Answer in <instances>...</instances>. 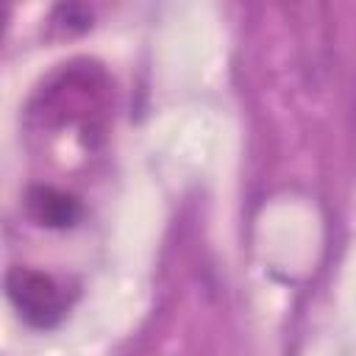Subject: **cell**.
<instances>
[{
  "label": "cell",
  "mask_w": 356,
  "mask_h": 356,
  "mask_svg": "<svg viewBox=\"0 0 356 356\" xmlns=\"http://www.w3.org/2000/svg\"><path fill=\"white\" fill-rule=\"evenodd\" d=\"M6 295L17 309V314L33 328H53L67 312L61 286L47 273L39 270H28V267L8 270Z\"/></svg>",
  "instance_id": "6da1fadb"
},
{
  "label": "cell",
  "mask_w": 356,
  "mask_h": 356,
  "mask_svg": "<svg viewBox=\"0 0 356 356\" xmlns=\"http://www.w3.org/2000/svg\"><path fill=\"white\" fill-rule=\"evenodd\" d=\"M28 209L36 222L47 228H70L81 217V203L53 186H36L28 195Z\"/></svg>",
  "instance_id": "7a4b0ae2"
}]
</instances>
